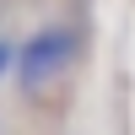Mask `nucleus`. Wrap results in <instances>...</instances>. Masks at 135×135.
<instances>
[{"mask_svg":"<svg viewBox=\"0 0 135 135\" xmlns=\"http://www.w3.org/2000/svg\"><path fill=\"white\" fill-rule=\"evenodd\" d=\"M76 54H81V32H76L70 22H43V27H32L27 38H22V49H16V76H11L16 92L27 97V103L49 97L54 86L76 70Z\"/></svg>","mask_w":135,"mask_h":135,"instance_id":"f257e3e1","label":"nucleus"},{"mask_svg":"<svg viewBox=\"0 0 135 135\" xmlns=\"http://www.w3.org/2000/svg\"><path fill=\"white\" fill-rule=\"evenodd\" d=\"M16 49H22V38L0 32V81H11V76H16Z\"/></svg>","mask_w":135,"mask_h":135,"instance_id":"f03ea898","label":"nucleus"}]
</instances>
